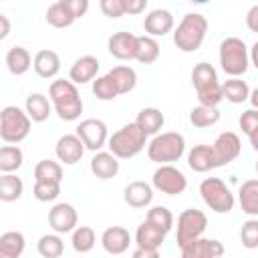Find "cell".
I'll return each instance as SVG.
<instances>
[{
	"label": "cell",
	"instance_id": "f907efd6",
	"mask_svg": "<svg viewBox=\"0 0 258 258\" xmlns=\"http://www.w3.org/2000/svg\"><path fill=\"white\" fill-rule=\"evenodd\" d=\"M10 34V20L6 14H0V38L4 40Z\"/></svg>",
	"mask_w": 258,
	"mask_h": 258
},
{
	"label": "cell",
	"instance_id": "74e56055",
	"mask_svg": "<svg viewBox=\"0 0 258 258\" xmlns=\"http://www.w3.org/2000/svg\"><path fill=\"white\" fill-rule=\"evenodd\" d=\"M159 58V42L153 36H137V54L135 60L143 64H151Z\"/></svg>",
	"mask_w": 258,
	"mask_h": 258
},
{
	"label": "cell",
	"instance_id": "6da1fadb",
	"mask_svg": "<svg viewBox=\"0 0 258 258\" xmlns=\"http://www.w3.org/2000/svg\"><path fill=\"white\" fill-rule=\"evenodd\" d=\"M48 99L52 103L54 113L62 121H77L83 113V101L73 81H64V79L52 81L48 89Z\"/></svg>",
	"mask_w": 258,
	"mask_h": 258
},
{
	"label": "cell",
	"instance_id": "e0dca14e",
	"mask_svg": "<svg viewBox=\"0 0 258 258\" xmlns=\"http://www.w3.org/2000/svg\"><path fill=\"white\" fill-rule=\"evenodd\" d=\"M129 244H131V234L123 226H109L101 234V246L107 254L119 256L129 250Z\"/></svg>",
	"mask_w": 258,
	"mask_h": 258
},
{
	"label": "cell",
	"instance_id": "f35d334b",
	"mask_svg": "<svg viewBox=\"0 0 258 258\" xmlns=\"http://www.w3.org/2000/svg\"><path fill=\"white\" fill-rule=\"evenodd\" d=\"M36 250L42 258H60L64 252V244L58 234H44L38 238Z\"/></svg>",
	"mask_w": 258,
	"mask_h": 258
},
{
	"label": "cell",
	"instance_id": "7a4b0ae2",
	"mask_svg": "<svg viewBox=\"0 0 258 258\" xmlns=\"http://www.w3.org/2000/svg\"><path fill=\"white\" fill-rule=\"evenodd\" d=\"M208 32V18L200 12H187L173 30V44L181 52H196Z\"/></svg>",
	"mask_w": 258,
	"mask_h": 258
},
{
	"label": "cell",
	"instance_id": "e575fe53",
	"mask_svg": "<svg viewBox=\"0 0 258 258\" xmlns=\"http://www.w3.org/2000/svg\"><path fill=\"white\" fill-rule=\"evenodd\" d=\"M24 191V183L16 173H2L0 175V200L2 202H16Z\"/></svg>",
	"mask_w": 258,
	"mask_h": 258
},
{
	"label": "cell",
	"instance_id": "5b68a950",
	"mask_svg": "<svg viewBox=\"0 0 258 258\" xmlns=\"http://www.w3.org/2000/svg\"><path fill=\"white\" fill-rule=\"evenodd\" d=\"M185 153V139L177 131H167L155 135L147 145V157L159 165H171L179 161Z\"/></svg>",
	"mask_w": 258,
	"mask_h": 258
},
{
	"label": "cell",
	"instance_id": "9a60e30c",
	"mask_svg": "<svg viewBox=\"0 0 258 258\" xmlns=\"http://www.w3.org/2000/svg\"><path fill=\"white\" fill-rule=\"evenodd\" d=\"M179 250H181V258H222L224 256V244L216 238H198Z\"/></svg>",
	"mask_w": 258,
	"mask_h": 258
},
{
	"label": "cell",
	"instance_id": "484cf974",
	"mask_svg": "<svg viewBox=\"0 0 258 258\" xmlns=\"http://www.w3.org/2000/svg\"><path fill=\"white\" fill-rule=\"evenodd\" d=\"M135 123L141 127V131L149 137V135H159V129L163 127V123H165V117H163V113L157 109V107H145V109H141L139 113H137V119H135Z\"/></svg>",
	"mask_w": 258,
	"mask_h": 258
},
{
	"label": "cell",
	"instance_id": "277c9868",
	"mask_svg": "<svg viewBox=\"0 0 258 258\" xmlns=\"http://www.w3.org/2000/svg\"><path fill=\"white\" fill-rule=\"evenodd\" d=\"M145 139H147V135H145V133L141 131V127L133 121V123L123 125L119 131H115V133L109 137L107 147H109V151H111L117 159H131V157H135L137 153L143 151Z\"/></svg>",
	"mask_w": 258,
	"mask_h": 258
},
{
	"label": "cell",
	"instance_id": "7dc6e473",
	"mask_svg": "<svg viewBox=\"0 0 258 258\" xmlns=\"http://www.w3.org/2000/svg\"><path fill=\"white\" fill-rule=\"evenodd\" d=\"M246 26H248L250 32L258 34V4L250 6V10L246 12Z\"/></svg>",
	"mask_w": 258,
	"mask_h": 258
},
{
	"label": "cell",
	"instance_id": "7402d4cb",
	"mask_svg": "<svg viewBox=\"0 0 258 258\" xmlns=\"http://www.w3.org/2000/svg\"><path fill=\"white\" fill-rule=\"evenodd\" d=\"M165 240V232L161 228H157L155 224H151L149 220L141 222L137 226L135 232V244L137 248H151V250H159L161 244Z\"/></svg>",
	"mask_w": 258,
	"mask_h": 258
},
{
	"label": "cell",
	"instance_id": "f5cc1de1",
	"mask_svg": "<svg viewBox=\"0 0 258 258\" xmlns=\"http://www.w3.org/2000/svg\"><path fill=\"white\" fill-rule=\"evenodd\" d=\"M250 103H252V109H258V87L250 91Z\"/></svg>",
	"mask_w": 258,
	"mask_h": 258
},
{
	"label": "cell",
	"instance_id": "b9f144b4",
	"mask_svg": "<svg viewBox=\"0 0 258 258\" xmlns=\"http://www.w3.org/2000/svg\"><path fill=\"white\" fill-rule=\"evenodd\" d=\"M240 242L244 248L248 250H256L258 248V220H246L240 228Z\"/></svg>",
	"mask_w": 258,
	"mask_h": 258
},
{
	"label": "cell",
	"instance_id": "3957f363",
	"mask_svg": "<svg viewBox=\"0 0 258 258\" xmlns=\"http://www.w3.org/2000/svg\"><path fill=\"white\" fill-rule=\"evenodd\" d=\"M191 85L196 89L198 101L204 107H218L224 99L222 83L218 81V73L210 62H198L191 71Z\"/></svg>",
	"mask_w": 258,
	"mask_h": 258
},
{
	"label": "cell",
	"instance_id": "11a10c76",
	"mask_svg": "<svg viewBox=\"0 0 258 258\" xmlns=\"http://www.w3.org/2000/svg\"><path fill=\"white\" fill-rule=\"evenodd\" d=\"M256 173H258V161H256Z\"/></svg>",
	"mask_w": 258,
	"mask_h": 258
},
{
	"label": "cell",
	"instance_id": "836d02e7",
	"mask_svg": "<svg viewBox=\"0 0 258 258\" xmlns=\"http://www.w3.org/2000/svg\"><path fill=\"white\" fill-rule=\"evenodd\" d=\"M34 181L60 183L62 181V165L52 159H40L34 167Z\"/></svg>",
	"mask_w": 258,
	"mask_h": 258
},
{
	"label": "cell",
	"instance_id": "60d3db41",
	"mask_svg": "<svg viewBox=\"0 0 258 258\" xmlns=\"http://www.w3.org/2000/svg\"><path fill=\"white\" fill-rule=\"evenodd\" d=\"M145 220H149L151 224H155L157 228H161L165 234L171 232V228H173V214L165 206H153L147 212V218Z\"/></svg>",
	"mask_w": 258,
	"mask_h": 258
},
{
	"label": "cell",
	"instance_id": "816d5d0a",
	"mask_svg": "<svg viewBox=\"0 0 258 258\" xmlns=\"http://www.w3.org/2000/svg\"><path fill=\"white\" fill-rule=\"evenodd\" d=\"M250 62L258 69V40L252 44V48H250Z\"/></svg>",
	"mask_w": 258,
	"mask_h": 258
},
{
	"label": "cell",
	"instance_id": "c3c4849f",
	"mask_svg": "<svg viewBox=\"0 0 258 258\" xmlns=\"http://www.w3.org/2000/svg\"><path fill=\"white\" fill-rule=\"evenodd\" d=\"M147 8V0H125V14H141Z\"/></svg>",
	"mask_w": 258,
	"mask_h": 258
},
{
	"label": "cell",
	"instance_id": "603a6c76",
	"mask_svg": "<svg viewBox=\"0 0 258 258\" xmlns=\"http://www.w3.org/2000/svg\"><path fill=\"white\" fill-rule=\"evenodd\" d=\"M32 67H34V73L40 77V79H54L60 71V58L54 50H48V48H42L34 54V60H32Z\"/></svg>",
	"mask_w": 258,
	"mask_h": 258
},
{
	"label": "cell",
	"instance_id": "4fadbf2b",
	"mask_svg": "<svg viewBox=\"0 0 258 258\" xmlns=\"http://www.w3.org/2000/svg\"><path fill=\"white\" fill-rule=\"evenodd\" d=\"M212 147H214V153H216V159H218L220 167L232 163V161L240 155V151H242L240 137H238L234 131H224V133H220V135L216 137V141H214Z\"/></svg>",
	"mask_w": 258,
	"mask_h": 258
},
{
	"label": "cell",
	"instance_id": "681fc988",
	"mask_svg": "<svg viewBox=\"0 0 258 258\" xmlns=\"http://www.w3.org/2000/svg\"><path fill=\"white\" fill-rule=\"evenodd\" d=\"M131 258H161L159 250H151V248H135Z\"/></svg>",
	"mask_w": 258,
	"mask_h": 258
},
{
	"label": "cell",
	"instance_id": "8d00e7d4",
	"mask_svg": "<svg viewBox=\"0 0 258 258\" xmlns=\"http://www.w3.org/2000/svg\"><path fill=\"white\" fill-rule=\"evenodd\" d=\"M220 121V111L218 107H204V105H198L189 111V123L198 129H206V127H212Z\"/></svg>",
	"mask_w": 258,
	"mask_h": 258
},
{
	"label": "cell",
	"instance_id": "f1b7e54d",
	"mask_svg": "<svg viewBox=\"0 0 258 258\" xmlns=\"http://www.w3.org/2000/svg\"><path fill=\"white\" fill-rule=\"evenodd\" d=\"M238 202L244 214L258 216V179H248L240 185Z\"/></svg>",
	"mask_w": 258,
	"mask_h": 258
},
{
	"label": "cell",
	"instance_id": "ffe728a7",
	"mask_svg": "<svg viewBox=\"0 0 258 258\" xmlns=\"http://www.w3.org/2000/svg\"><path fill=\"white\" fill-rule=\"evenodd\" d=\"M99 58L93 54H85L81 58H77L69 71V81H73L75 85H85L95 81L97 73H99Z\"/></svg>",
	"mask_w": 258,
	"mask_h": 258
},
{
	"label": "cell",
	"instance_id": "bcb514c9",
	"mask_svg": "<svg viewBox=\"0 0 258 258\" xmlns=\"http://www.w3.org/2000/svg\"><path fill=\"white\" fill-rule=\"evenodd\" d=\"M62 2L67 4V8L73 12V16H75V18L85 16V14H87V10H89V0H62Z\"/></svg>",
	"mask_w": 258,
	"mask_h": 258
},
{
	"label": "cell",
	"instance_id": "ba28073f",
	"mask_svg": "<svg viewBox=\"0 0 258 258\" xmlns=\"http://www.w3.org/2000/svg\"><path fill=\"white\" fill-rule=\"evenodd\" d=\"M200 196L204 204L216 214H230L236 206V198L232 189L220 177H206L200 183Z\"/></svg>",
	"mask_w": 258,
	"mask_h": 258
},
{
	"label": "cell",
	"instance_id": "ee69618b",
	"mask_svg": "<svg viewBox=\"0 0 258 258\" xmlns=\"http://www.w3.org/2000/svg\"><path fill=\"white\" fill-rule=\"evenodd\" d=\"M238 125L242 129V133H246L248 137L258 129V109H246L240 119H238Z\"/></svg>",
	"mask_w": 258,
	"mask_h": 258
},
{
	"label": "cell",
	"instance_id": "8992f818",
	"mask_svg": "<svg viewBox=\"0 0 258 258\" xmlns=\"http://www.w3.org/2000/svg\"><path fill=\"white\" fill-rule=\"evenodd\" d=\"M220 67L230 79L242 77L250 67V50L238 36H228L220 42Z\"/></svg>",
	"mask_w": 258,
	"mask_h": 258
},
{
	"label": "cell",
	"instance_id": "d4e9b609",
	"mask_svg": "<svg viewBox=\"0 0 258 258\" xmlns=\"http://www.w3.org/2000/svg\"><path fill=\"white\" fill-rule=\"evenodd\" d=\"M24 111L28 113V117L34 121V123H42L50 117L52 113V103L50 99H46V95L42 93H30L26 97V105H24Z\"/></svg>",
	"mask_w": 258,
	"mask_h": 258
},
{
	"label": "cell",
	"instance_id": "4dcf8cb0",
	"mask_svg": "<svg viewBox=\"0 0 258 258\" xmlns=\"http://www.w3.org/2000/svg\"><path fill=\"white\" fill-rule=\"evenodd\" d=\"M222 93H224V99L234 105H240L250 99V87L240 77H234V79H228L226 83H222Z\"/></svg>",
	"mask_w": 258,
	"mask_h": 258
},
{
	"label": "cell",
	"instance_id": "d590c367",
	"mask_svg": "<svg viewBox=\"0 0 258 258\" xmlns=\"http://www.w3.org/2000/svg\"><path fill=\"white\" fill-rule=\"evenodd\" d=\"M22 161H24V155L18 145L0 147V171L2 173H14L16 169H20Z\"/></svg>",
	"mask_w": 258,
	"mask_h": 258
},
{
	"label": "cell",
	"instance_id": "ac0fdd59",
	"mask_svg": "<svg viewBox=\"0 0 258 258\" xmlns=\"http://www.w3.org/2000/svg\"><path fill=\"white\" fill-rule=\"evenodd\" d=\"M187 165L189 169L198 171V173H206L210 169H216L220 167L218 159H216V153H214V147L212 145H194L187 153Z\"/></svg>",
	"mask_w": 258,
	"mask_h": 258
},
{
	"label": "cell",
	"instance_id": "2e32d148",
	"mask_svg": "<svg viewBox=\"0 0 258 258\" xmlns=\"http://www.w3.org/2000/svg\"><path fill=\"white\" fill-rule=\"evenodd\" d=\"M85 143L79 139V135L75 133H67L62 137H58L56 145H54V153L58 157V161H62L64 165H75L77 161H81L83 153H85Z\"/></svg>",
	"mask_w": 258,
	"mask_h": 258
},
{
	"label": "cell",
	"instance_id": "8fae6325",
	"mask_svg": "<svg viewBox=\"0 0 258 258\" xmlns=\"http://www.w3.org/2000/svg\"><path fill=\"white\" fill-rule=\"evenodd\" d=\"M77 135L79 139L85 143L87 149L91 151H101L107 141H109V133H107V125L101 119H83L77 125Z\"/></svg>",
	"mask_w": 258,
	"mask_h": 258
},
{
	"label": "cell",
	"instance_id": "1f68e13d",
	"mask_svg": "<svg viewBox=\"0 0 258 258\" xmlns=\"http://www.w3.org/2000/svg\"><path fill=\"white\" fill-rule=\"evenodd\" d=\"M44 18H46V22H48L50 26H54V28H69V26L77 20L62 0L50 4V6L46 8V16H44Z\"/></svg>",
	"mask_w": 258,
	"mask_h": 258
},
{
	"label": "cell",
	"instance_id": "f546056e",
	"mask_svg": "<svg viewBox=\"0 0 258 258\" xmlns=\"http://www.w3.org/2000/svg\"><path fill=\"white\" fill-rule=\"evenodd\" d=\"M107 75L113 79V83H115L119 95L131 93V91L135 89V85H137V73H135V69H131V67H127V64L113 67Z\"/></svg>",
	"mask_w": 258,
	"mask_h": 258
},
{
	"label": "cell",
	"instance_id": "7bdbcfd3",
	"mask_svg": "<svg viewBox=\"0 0 258 258\" xmlns=\"http://www.w3.org/2000/svg\"><path fill=\"white\" fill-rule=\"evenodd\" d=\"M34 198L38 202H54L60 194V183H50V181H34L32 189Z\"/></svg>",
	"mask_w": 258,
	"mask_h": 258
},
{
	"label": "cell",
	"instance_id": "cb8c5ba5",
	"mask_svg": "<svg viewBox=\"0 0 258 258\" xmlns=\"http://www.w3.org/2000/svg\"><path fill=\"white\" fill-rule=\"evenodd\" d=\"M91 171L99 179H111L119 173V159L111 151H97L91 157Z\"/></svg>",
	"mask_w": 258,
	"mask_h": 258
},
{
	"label": "cell",
	"instance_id": "f6af8a7d",
	"mask_svg": "<svg viewBox=\"0 0 258 258\" xmlns=\"http://www.w3.org/2000/svg\"><path fill=\"white\" fill-rule=\"evenodd\" d=\"M99 8L109 18H121L125 14V0H101Z\"/></svg>",
	"mask_w": 258,
	"mask_h": 258
},
{
	"label": "cell",
	"instance_id": "db71d44e",
	"mask_svg": "<svg viewBox=\"0 0 258 258\" xmlns=\"http://www.w3.org/2000/svg\"><path fill=\"white\" fill-rule=\"evenodd\" d=\"M248 139H250V145H252V149L258 153V129H256V131H254V133H252Z\"/></svg>",
	"mask_w": 258,
	"mask_h": 258
},
{
	"label": "cell",
	"instance_id": "5bb4252c",
	"mask_svg": "<svg viewBox=\"0 0 258 258\" xmlns=\"http://www.w3.org/2000/svg\"><path fill=\"white\" fill-rule=\"evenodd\" d=\"M107 48L119 60H135V54H137V36L131 34V32H125V30L113 32L109 36V40H107Z\"/></svg>",
	"mask_w": 258,
	"mask_h": 258
},
{
	"label": "cell",
	"instance_id": "ab89813d",
	"mask_svg": "<svg viewBox=\"0 0 258 258\" xmlns=\"http://www.w3.org/2000/svg\"><path fill=\"white\" fill-rule=\"evenodd\" d=\"M93 95L99 101H113L119 97V91H117L113 79L109 75H103V77H97L93 81Z\"/></svg>",
	"mask_w": 258,
	"mask_h": 258
},
{
	"label": "cell",
	"instance_id": "52a82bcc",
	"mask_svg": "<svg viewBox=\"0 0 258 258\" xmlns=\"http://www.w3.org/2000/svg\"><path fill=\"white\" fill-rule=\"evenodd\" d=\"M30 123H32V119L20 107H14V105L4 107L0 111V137H2V141L8 145H16V143L24 141L30 133Z\"/></svg>",
	"mask_w": 258,
	"mask_h": 258
},
{
	"label": "cell",
	"instance_id": "4316f807",
	"mask_svg": "<svg viewBox=\"0 0 258 258\" xmlns=\"http://www.w3.org/2000/svg\"><path fill=\"white\" fill-rule=\"evenodd\" d=\"M26 248V240L22 232H4L0 236V258H20Z\"/></svg>",
	"mask_w": 258,
	"mask_h": 258
},
{
	"label": "cell",
	"instance_id": "44dd1931",
	"mask_svg": "<svg viewBox=\"0 0 258 258\" xmlns=\"http://www.w3.org/2000/svg\"><path fill=\"white\" fill-rule=\"evenodd\" d=\"M123 200L127 206L135 208V210H141L145 206L151 204L153 200V187L145 181H131L129 185H125L123 189Z\"/></svg>",
	"mask_w": 258,
	"mask_h": 258
},
{
	"label": "cell",
	"instance_id": "9c48e42d",
	"mask_svg": "<svg viewBox=\"0 0 258 258\" xmlns=\"http://www.w3.org/2000/svg\"><path fill=\"white\" fill-rule=\"evenodd\" d=\"M206 226H208V218L202 210H196V208L183 210L177 218V234H175L177 246L183 248L185 244L202 238V234L206 232Z\"/></svg>",
	"mask_w": 258,
	"mask_h": 258
},
{
	"label": "cell",
	"instance_id": "30bf717a",
	"mask_svg": "<svg viewBox=\"0 0 258 258\" xmlns=\"http://www.w3.org/2000/svg\"><path fill=\"white\" fill-rule=\"evenodd\" d=\"M151 183L157 191L165 196H179L187 187V177L183 175V171H179L173 165H159L153 171Z\"/></svg>",
	"mask_w": 258,
	"mask_h": 258
},
{
	"label": "cell",
	"instance_id": "d6986e66",
	"mask_svg": "<svg viewBox=\"0 0 258 258\" xmlns=\"http://www.w3.org/2000/svg\"><path fill=\"white\" fill-rule=\"evenodd\" d=\"M143 28L147 32V36H165L167 32L173 30V14L165 8H155L151 10L145 20H143Z\"/></svg>",
	"mask_w": 258,
	"mask_h": 258
},
{
	"label": "cell",
	"instance_id": "7c38bea8",
	"mask_svg": "<svg viewBox=\"0 0 258 258\" xmlns=\"http://www.w3.org/2000/svg\"><path fill=\"white\" fill-rule=\"evenodd\" d=\"M79 224V214L73 204L60 202L54 204L48 212V226L54 230V234H69L75 232Z\"/></svg>",
	"mask_w": 258,
	"mask_h": 258
},
{
	"label": "cell",
	"instance_id": "83f0119b",
	"mask_svg": "<svg viewBox=\"0 0 258 258\" xmlns=\"http://www.w3.org/2000/svg\"><path fill=\"white\" fill-rule=\"evenodd\" d=\"M6 67H8V71L12 73V75H16V77H20V75H24V73H28V69L32 67V56H30V52L24 48V46H12L8 52H6Z\"/></svg>",
	"mask_w": 258,
	"mask_h": 258
},
{
	"label": "cell",
	"instance_id": "d6a6232c",
	"mask_svg": "<svg viewBox=\"0 0 258 258\" xmlns=\"http://www.w3.org/2000/svg\"><path fill=\"white\" fill-rule=\"evenodd\" d=\"M95 244H97V234H95V230H93L91 226H77V230H75L73 236H71V246H73V250L79 252V254H87V252H91V250L95 248Z\"/></svg>",
	"mask_w": 258,
	"mask_h": 258
}]
</instances>
